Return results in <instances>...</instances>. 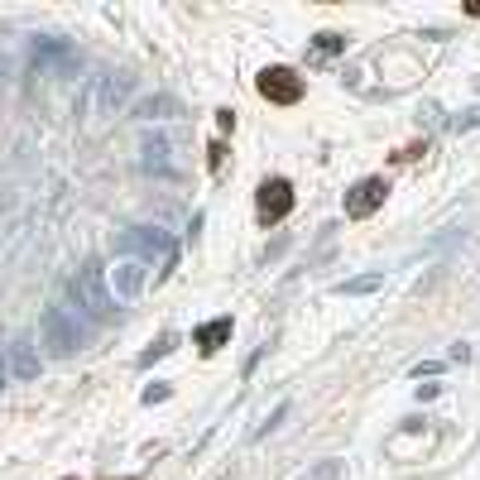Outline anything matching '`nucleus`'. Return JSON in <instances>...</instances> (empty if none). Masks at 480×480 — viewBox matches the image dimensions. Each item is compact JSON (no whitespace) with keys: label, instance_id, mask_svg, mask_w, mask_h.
Wrapping results in <instances>:
<instances>
[{"label":"nucleus","instance_id":"obj_9","mask_svg":"<svg viewBox=\"0 0 480 480\" xmlns=\"http://www.w3.org/2000/svg\"><path fill=\"white\" fill-rule=\"evenodd\" d=\"M130 116H135V120H178V116H183V101L168 97V91H154V97H139V101L130 106Z\"/></svg>","mask_w":480,"mask_h":480},{"label":"nucleus","instance_id":"obj_21","mask_svg":"<svg viewBox=\"0 0 480 480\" xmlns=\"http://www.w3.org/2000/svg\"><path fill=\"white\" fill-rule=\"evenodd\" d=\"M5 375H10V370H5V355H0V390H5Z\"/></svg>","mask_w":480,"mask_h":480},{"label":"nucleus","instance_id":"obj_1","mask_svg":"<svg viewBox=\"0 0 480 480\" xmlns=\"http://www.w3.org/2000/svg\"><path fill=\"white\" fill-rule=\"evenodd\" d=\"M68 298L82 307L91 322H111L120 313L116 293H111V284H106V269L97 265V259H87V265L68 278Z\"/></svg>","mask_w":480,"mask_h":480},{"label":"nucleus","instance_id":"obj_13","mask_svg":"<svg viewBox=\"0 0 480 480\" xmlns=\"http://www.w3.org/2000/svg\"><path fill=\"white\" fill-rule=\"evenodd\" d=\"M375 288H384V274H380V269H375V274H355V278H342V284H332L336 298H365V293H375Z\"/></svg>","mask_w":480,"mask_h":480},{"label":"nucleus","instance_id":"obj_10","mask_svg":"<svg viewBox=\"0 0 480 480\" xmlns=\"http://www.w3.org/2000/svg\"><path fill=\"white\" fill-rule=\"evenodd\" d=\"M231 332H236V322H231V317H212V322H202V327L193 332V346L202 351V355H216V351L231 342Z\"/></svg>","mask_w":480,"mask_h":480},{"label":"nucleus","instance_id":"obj_11","mask_svg":"<svg viewBox=\"0 0 480 480\" xmlns=\"http://www.w3.org/2000/svg\"><path fill=\"white\" fill-rule=\"evenodd\" d=\"M10 375L14 380H34L39 375V355H34V342H29V336H14L10 342Z\"/></svg>","mask_w":480,"mask_h":480},{"label":"nucleus","instance_id":"obj_5","mask_svg":"<svg viewBox=\"0 0 480 480\" xmlns=\"http://www.w3.org/2000/svg\"><path fill=\"white\" fill-rule=\"evenodd\" d=\"M255 87H259V97L274 101V106H293V101H303V77L293 72V68H265L255 77Z\"/></svg>","mask_w":480,"mask_h":480},{"label":"nucleus","instance_id":"obj_6","mask_svg":"<svg viewBox=\"0 0 480 480\" xmlns=\"http://www.w3.org/2000/svg\"><path fill=\"white\" fill-rule=\"evenodd\" d=\"M255 212H259V221H265V226L284 221V216L293 212V183L288 178H265V183H259V193H255Z\"/></svg>","mask_w":480,"mask_h":480},{"label":"nucleus","instance_id":"obj_2","mask_svg":"<svg viewBox=\"0 0 480 480\" xmlns=\"http://www.w3.org/2000/svg\"><path fill=\"white\" fill-rule=\"evenodd\" d=\"M116 255H130V259H139L145 269L159 265V278L174 274V265H178L174 236H168V231H159V226H130L126 236L116 240Z\"/></svg>","mask_w":480,"mask_h":480},{"label":"nucleus","instance_id":"obj_8","mask_svg":"<svg viewBox=\"0 0 480 480\" xmlns=\"http://www.w3.org/2000/svg\"><path fill=\"white\" fill-rule=\"evenodd\" d=\"M145 278H149V269L139 265V259H130V255H120L116 259V303H130V298H139L145 293Z\"/></svg>","mask_w":480,"mask_h":480},{"label":"nucleus","instance_id":"obj_3","mask_svg":"<svg viewBox=\"0 0 480 480\" xmlns=\"http://www.w3.org/2000/svg\"><path fill=\"white\" fill-rule=\"evenodd\" d=\"M130 97V77H120V72H101V77H87V87H82V111L87 120H97V116H116V106Z\"/></svg>","mask_w":480,"mask_h":480},{"label":"nucleus","instance_id":"obj_4","mask_svg":"<svg viewBox=\"0 0 480 480\" xmlns=\"http://www.w3.org/2000/svg\"><path fill=\"white\" fill-rule=\"evenodd\" d=\"M39 332H43V346H49L53 355H72L77 346H82V327H77V317L68 313V307H43Z\"/></svg>","mask_w":480,"mask_h":480},{"label":"nucleus","instance_id":"obj_19","mask_svg":"<svg viewBox=\"0 0 480 480\" xmlns=\"http://www.w3.org/2000/svg\"><path fill=\"white\" fill-rule=\"evenodd\" d=\"M456 126H461V130H475V126H480V106H471V111L456 120Z\"/></svg>","mask_w":480,"mask_h":480},{"label":"nucleus","instance_id":"obj_14","mask_svg":"<svg viewBox=\"0 0 480 480\" xmlns=\"http://www.w3.org/2000/svg\"><path fill=\"white\" fill-rule=\"evenodd\" d=\"M174 346H178V336H159V342H154L149 351H139V365H154V361H164V355L174 351Z\"/></svg>","mask_w":480,"mask_h":480},{"label":"nucleus","instance_id":"obj_12","mask_svg":"<svg viewBox=\"0 0 480 480\" xmlns=\"http://www.w3.org/2000/svg\"><path fill=\"white\" fill-rule=\"evenodd\" d=\"M139 154H145V159H139V164H145V174H174V164H168V139L164 135H149L145 139V145H139Z\"/></svg>","mask_w":480,"mask_h":480},{"label":"nucleus","instance_id":"obj_7","mask_svg":"<svg viewBox=\"0 0 480 480\" xmlns=\"http://www.w3.org/2000/svg\"><path fill=\"white\" fill-rule=\"evenodd\" d=\"M384 197H390V183H384V178H361L346 193V216H351V221H365V216H375L384 207Z\"/></svg>","mask_w":480,"mask_h":480},{"label":"nucleus","instance_id":"obj_16","mask_svg":"<svg viewBox=\"0 0 480 480\" xmlns=\"http://www.w3.org/2000/svg\"><path fill=\"white\" fill-rule=\"evenodd\" d=\"M336 475H342V461H336V456H327V461H317V466H313V471H307V480H336Z\"/></svg>","mask_w":480,"mask_h":480},{"label":"nucleus","instance_id":"obj_17","mask_svg":"<svg viewBox=\"0 0 480 480\" xmlns=\"http://www.w3.org/2000/svg\"><path fill=\"white\" fill-rule=\"evenodd\" d=\"M288 409H293V404H278V409H274V413L265 418V428H255V438H265V432H274V428H278V423H284V418H288Z\"/></svg>","mask_w":480,"mask_h":480},{"label":"nucleus","instance_id":"obj_15","mask_svg":"<svg viewBox=\"0 0 480 480\" xmlns=\"http://www.w3.org/2000/svg\"><path fill=\"white\" fill-rule=\"evenodd\" d=\"M313 43H317V53H342V49H346V34H336V29H322Z\"/></svg>","mask_w":480,"mask_h":480},{"label":"nucleus","instance_id":"obj_20","mask_svg":"<svg viewBox=\"0 0 480 480\" xmlns=\"http://www.w3.org/2000/svg\"><path fill=\"white\" fill-rule=\"evenodd\" d=\"M216 126H221V130H236V111H216Z\"/></svg>","mask_w":480,"mask_h":480},{"label":"nucleus","instance_id":"obj_18","mask_svg":"<svg viewBox=\"0 0 480 480\" xmlns=\"http://www.w3.org/2000/svg\"><path fill=\"white\" fill-rule=\"evenodd\" d=\"M164 399H168V384H159V380H154L149 390H145V404H164Z\"/></svg>","mask_w":480,"mask_h":480}]
</instances>
